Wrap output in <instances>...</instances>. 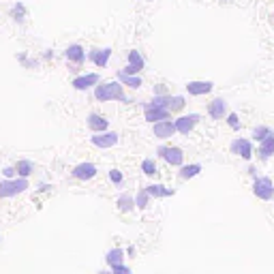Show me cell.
<instances>
[{
  "instance_id": "cell-1",
  "label": "cell",
  "mask_w": 274,
  "mask_h": 274,
  "mask_svg": "<svg viewBox=\"0 0 274 274\" xmlns=\"http://www.w3.org/2000/svg\"><path fill=\"white\" fill-rule=\"evenodd\" d=\"M95 99L101 103L107 101H129V97L125 95L120 81H105V84H97L95 88Z\"/></svg>"
},
{
  "instance_id": "cell-2",
  "label": "cell",
  "mask_w": 274,
  "mask_h": 274,
  "mask_svg": "<svg viewBox=\"0 0 274 274\" xmlns=\"http://www.w3.org/2000/svg\"><path fill=\"white\" fill-rule=\"evenodd\" d=\"M148 105L152 107H161V109H167V112H180V109L186 105V99L182 95H154L152 101Z\"/></svg>"
},
{
  "instance_id": "cell-3",
  "label": "cell",
  "mask_w": 274,
  "mask_h": 274,
  "mask_svg": "<svg viewBox=\"0 0 274 274\" xmlns=\"http://www.w3.org/2000/svg\"><path fill=\"white\" fill-rule=\"evenodd\" d=\"M28 186L30 184H28L26 178H11V180L4 178L0 182V199H7V197H15V195L24 193Z\"/></svg>"
},
{
  "instance_id": "cell-4",
  "label": "cell",
  "mask_w": 274,
  "mask_h": 274,
  "mask_svg": "<svg viewBox=\"0 0 274 274\" xmlns=\"http://www.w3.org/2000/svg\"><path fill=\"white\" fill-rule=\"evenodd\" d=\"M253 193L257 195L261 201H270L274 197V182L266 176H257L253 182Z\"/></svg>"
},
{
  "instance_id": "cell-5",
  "label": "cell",
  "mask_w": 274,
  "mask_h": 274,
  "mask_svg": "<svg viewBox=\"0 0 274 274\" xmlns=\"http://www.w3.org/2000/svg\"><path fill=\"white\" fill-rule=\"evenodd\" d=\"M90 142H92V146H97V148H103V150H107V148H114V146H118V142H120V135H118V133H116V131L92 133Z\"/></svg>"
},
{
  "instance_id": "cell-6",
  "label": "cell",
  "mask_w": 274,
  "mask_h": 274,
  "mask_svg": "<svg viewBox=\"0 0 274 274\" xmlns=\"http://www.w3.org/2000/svg\"><path fill=\"white\" fill-rule=\"evenodd\" d=\"M156 152L165 159V163H170V165H174V167H182V163H184L182 148H178V146H161Z\"/></svg>"
},
{
  "instance_id": "cell-7",
  "label": "cell",
  "mask_w": 274,
  "mask_h": 274,
  "mask_svg": "<svg viewBox=\"0 0 274 274\" xmlns=\"http://www.w3.org/2000/svg\"><path fill=\"white\" fill-rule=\"evenodd\" d=\"M126 67L125 69H120L122 73H126V75H139V71L146 67V60H144V56H142V51L139 50H129V54H126Z\"/></svg>"
},
{
  "instance_id": "cell-8",
  "label": "cell",
  "mask_w": 274,
  "mask_h": 274,
  "mask_svg": "<svg viewBox=\"0 0 274 274\" xmlns=\"http://www.w3.org/2000/svg\"><path fill=\"white\" fill-rule=\"evenodd\" d=\"M229 150H231V154L240 156L244 161H250V156H253V144H250V139H247V137H236L234 142L229 144Z\"/></svg>"
},
{
  "instance_id": "cell-9",
  "label": "cell",
  "mask_w": 274,
  "mask_h": 274,
  "mask_svg": "<svg viewBox=\"0 0 274 274\" xmlns=\"http://www.w3.org/2000/svg\"><path fill=\"white\" fill-rule=\"evenodd\" d=\"M112 48H95L88 51V60L92 62V65H97L99 69H105L109 62V58H112Z\"/></svg>"
},
{
  "instance_id": "cell-10",
  "label": "cell",
  "mask_w": 274,
  "mask_h": 274,
  "mask_svg": "<svg viewBox=\"0 0 274 274\" xmlns=\"http://www.w3.org/2000/svg\"><path fill=\"white\" fill-rule=\"evenodd\" d=\"M199 122V114H189V116H180V118L174 120L176 125V133H182V135H189L191 131L197 126Z\"/></svg>"
},
{
  "instance_id": "cell-11",
  "label": "cell",
  "mask_w": 274,
  "mask_h": 274,
  "mask_svg": "<svg viewBox=\"0 0 274 274\" xmlns=\"http://www.w3.org/2000/svg\"><path fill=\"white\" fill-rule=\"evenodd\" d=\"M144 118L148 120L150 125H154V122L170 120L172 118V112H167V109H161V107H152V105L146 103L144 105Z\"/></svg>"
},
{
  "instance_id": "cell-12",
  "label": "cell",
  "mask_w": 274,
  "mask_h": 274,
  "mask_svg": "<svg viewBox=\"0 0 274 274\" xmlns=\"http://www.w3.org/2000/svg\"><path fill=\"white\" fill-rule=\"evenodd\" d=\"M99 81H101V75L99 73H86V75H77L73 81H71V86L75 90H90L92 86H97Z\"/></svg>"
},
{
  "instance_id": "cell-13",
  "label": "cell",
  "mask_w": 274,
  "mask_h": 274,
  "mask_svg": "<svg viewBox=\"0 0 274 274\" xmlns=\"http://www.w3.org/2000/svg\"><path fill=\"white\" fill-rule=\"evenodd\" d=\"M152 133L156 139H170L176 135V125L172 120H163V122H154L152 125Z\"/></svg>"
},
{
  "instance_id": "cell-14",
  "label": "cell",
  "mask_w": 274,
  "mask_h": 274,
  "mask_svg": "<svg viewBox=\"0 0 274 274\" xmlns=\"http://www.w3.org/2000/svg\"><path fill=\"white\" fill-rule=\"evenodd\" d=\"M97 174H99L97 165H95V163H90V161L79 163V165L73 167V178H77V180H92Z\"/></svg>"
},
{
  "instance_id": "cell-15",
  "label": "cell",
  "mask_w": 274,
  "mask_h": 274,
  "mask_svg": "<svg viewBox=\"0 0 274 274\" xmlns=\"http://www.w3.org/2000/svg\"><path fill=\"white\" fill-rule=\"evenodd\" d=\"M86 125H88V129L92 133H103L109 129V120L101 114H90L88 118H86Z\"/></svg>"
},
{
  "instance_id": "cell-16",
  "label": "cell",
  "mask_w": 274,
  "mask_h": 274,
  "mask_svg": "<svg viewBox=\"0 0 274 274\" xmlns=\"http://www.w3.org/2000/svg\"><path fill=\"white\" fill-rule=\"evenodd\" d=\"M212 88H214L212 81H189L186 84V92L191 97H203L208 92H212Z\"/></svg>"
},
{
  "instance_id": "cell-17",
  "label": "cell",
  "mask_w": 274,
  "mask_h": 274,
  "mask_svg": "<svg viewBox=\"0 0 274 274\" xmlns=\"http://www.w3.org/2000/svg\"><path fill=\"white\" fill-rule=\"evenodd\" d=\"M208 116L212 120H223L227 116V101L225 99H214V101L208 105Z\"/></svg>"
},
{
  "instance_id": "cell-18",
  "label": "cell",
  "mask_w": 274,
  "mask_h": 274,
  "mask_svg": "<svg viewBox=\"0 0 274 274\" xmlns=\"http://www.w3.org/2000/svg\"><path fill=\"white\" fill-rule=\"evenodd\" d=\"M65 56H67V60H69V62L81 65V62L86 60V50L81 48L79 43H73V45H69V48L65 50Z\"/></svg>"
},
{
  "instance_id": "cell-19",
  "label": "cell",
  "mask_w": 274,
  "mask_h": 274,
  "mask_svg": "<svg viewBox=\"0 0 274 274\" xmlns=\"http://www.w3.org/2000/svg\"><path fill=\"white\" fill-rule=\"evenodd\" d=\"M105 261H107V266H109V268L122 266V264H125V250H122L120 247L109 249V250H107V255H105Z\"/></svg>"
},
{
  "instance_id": "cell-20",
  "label": "cell",
  "mask_w": 274,
  "mask_h": 274,
  "mask_svg": "<svg viewBox=\"0 0 274 274\" xmlns=\"http://www.w3.org/2000/svg\"><path fill=\"white\" fill-rule=\"evenodd\" d=\"M146 191H148V195L150 197H170V195H174V189H167L165 184H148L146 186Z\"/></svg>"
},
{
  "instance_id": "cell-21",
  "label": "cell",
  "mask_w": 274,
  "mask_h": 274,
  "mask_svg": "<svg viewBox=\"0 0 274 274\" xmlns=\"http://www.w3.org/2000/svg\"><path fill=\"white\" fill-rule=\"evenodd\" d=\"M257 154L261 156V159H270V156L274 154V135H270V137H266L264 142H259Z\"/></svg>"
},
{
  "instance_id": "cell-22",
  "label": "cell",
  "mask_w": 274,
  "mask_h": 274,
  "mask_svg": "<svg viewBox=\"0 0 274 274\" xmlns=\"http://www.w3.org/2000/svg\"><path fill=\"white\" fill-rule=\"evenodd\" d=\"M118 81L122 86H129V88H142V77L139 75H126V73H122L118 71Z\"/></svg>"
},
{
  "instance_id": "cell-23",
  "label": "cell",
  "mask_w": 274,
  "mask_h": 274,
  "mask_svg": "<svg viewBox=\"0 0 274 274\" xmlns=\"http://www.w3.org/2000/svg\"><path fill=\"white\" fill-rule=\"evenodd\" d=\"M116 203H118L120 212H133V208H135V197H133L131 193H122Z\"/></svg>"
},
{
  "instance_id": "cell-24",
  "label": "cell",
  "mask_w": 274,
  "mask_h": 274,
  "mask_svg": "<svg viewBox=\"0 0 274 274\" xmlns=\"http://www.w3.org/2000/svg\"><path fill=\"white\" fill-rule=\"evenodd\" d=\"M15 172H17V176H20V178H28V176H30V174L34 172V163H32V161H28V159L17 161Z\"/></svg>"
},
{
  "instance_id": "cell-25",
  "label": "cell",
  "mask_w": 274,
  "mask_h": 274,
  "mask_svg": "<svg viewBox=\"0 0 274 274\" xmlns=\"http://www.w3.org/2000/svg\"><path fill=\"white\" fill-rule=\"evenodd\" d=\"M201 172V165L199 163H191V165H182V170H180V178L182 180H191L195 176H199Z\"/></svg>"
},
{
  "instance_id": "cell-26",
  "label": "cell",
  "mask_w": 274,
  "mask_h": 274,
  "mask_svg": "<svg viewBox=\"0 0 274 274\" xmlns=\"http://www.w3.org/2000/svg\"><path fill=\"white\" fill-rule=\"evenodd\" d=\"M274 135V131L270 129V126H266V125H259V126H255L253 133H250V137L255 139V142H264L266 137H270Z\"/></svg>"
},
{
  "instance_id": "cell-27",
  "label": "cell",
  "mask_w": 274,
  "mask_h": 274,
  "mask_svg": "<svg viewBox=\"0 0 274 274\" xmlns=\"http://www.w3.org/2000/svg\"><path fill=\"white\" fill-rule=\"evenodd\" d=\"M142 172L146 176H154L156 172H159V167H156V161L154 159H144L142 161Z\"/></svg>"
},
{
  "instance_id": "cell-28",
  "label": "cell",
  "mask_w": 274,
  "mask_h": 274,
  "mask_svg": "<svg viewBox=\"0 0 274 274\" xmlns=\"http://www.w3.org/2000/svg\"><path fill=\"white\" fill-rule=\"evenodd\" d=\"M148 203H150V195H148V191L146 189H142L137 193V197H135V206L144 210V208H148Z\"/></svg>"
},
{
  "instance_id": "cell-29",
  "label": "cell",
  "mask_w": 274,
  "mask_h": 274,
  "mask_svg": "<svg viewBox=\"0 0 274 274\" xmlns=\"http://www.w3.org/2000/svg\"><path fill=\"white\" fill-rule=\"evenodd\" d=\"M11 15H13V20L15 22H24V17H26V7L22 2H17L13 9H11Z\"/></svg>"
},
{
  "instance_id": "cell-30",
  "label": "cell",
  "mask_w": 274,
  "mask_h": 274,
  "mask_svg": "<svg viewBox=\"0 0 274 274\" xmlns=\"http://www.w3.org/2000/svg\"><path fill=\"white\" fill-rule=\"evenodd\" d=\"M227 125H229V129L231 131H240V126H242V122H240V116L238 114H227Z\"/></svg>"
},
{
  "instance_id": "cell-31",
  "label": "cell",
  "mask_w": 274,
  "mask_h": 274,
  "mask_svg": "<svg viewBox=\"0 0 274 274\" xmlns=\"http://www.w3.org/2000/svg\"><path fill=\"white\" fill-rule=\"evenodd\" d=\"M109 180H112L114 186H120L122 182H125V176H122L120 170H109Z\"/></svg>"
},
{
  "instance_id": "cell-32",
  "label": "cell",
  "mask_w": 274,
  "mask_h": 274,
  "mask_svg": "<svg viewBox=\"0 0 274 274\" xmlns=\"http://www.w3.org/2000/svg\"><path fill=\"white\" fill-rule=\"evenodd\" d=\"M112 274H133V272H131L129 268L125 266V264H122V266H116V268H112Z\"/></svg>"
},
{
  "instance_id": "cell-33",
  "label": "cell",
  "mask_w": 274,
  "mask_h": 274,
  "mask_svg": "<svg viewBox=\"0 0 274 274\" xmlns=\"http://www.w3.org/2000/svg\"><path fill=\"white\" fill-rule=\"evenodd\" d=\"M15 167H4V170H2V176L4 178H7V180H11V178H15Z\"/></svg>"
},
{
  "instance_id": "cell-34",
  "label": "cell",
  "mask_w": 274,
  "mask_h": 274,
  "mask_svg": "<svg viewBox=\"0 0 274 274\" xmlns=\"http://www.w3.org/2000/svg\"><path fill=\"white\" fill-rule=\"evenodd\" d=\"M154 95H167L165 86H163V84H159V86H156V88H154Z\"/></svg>"
},
{
  "instance_id": "cell-35",
  "label": "cell",
  "mask_w": 274,
  "mask_h": 274,
  "mask_svg": "<svg viewBox=\"0 0 274 274\" xmlns=\"http://www.w3.org/2000/svg\"><path fill=\"white\" fill-rule=\"evenodd\" d=\"M249 174H250V176H253V178H257V170H255V167H250V170H249Z\"/></svg>"
},
{
  "instance_id": "cell-36",
  "label": "cell",
  "mask_w": 274,
  "mask_h": 274,
  "mask_svg": "<svg viewBox=\"0 0 274 274\" xmlns=\"http://www.w3.org/2000/svg\"><path fill=\"white\" fill-rule=\"evenodd\" d=\"M221 2H231V0H221Z\"/></svg>"
}]
</instances>
